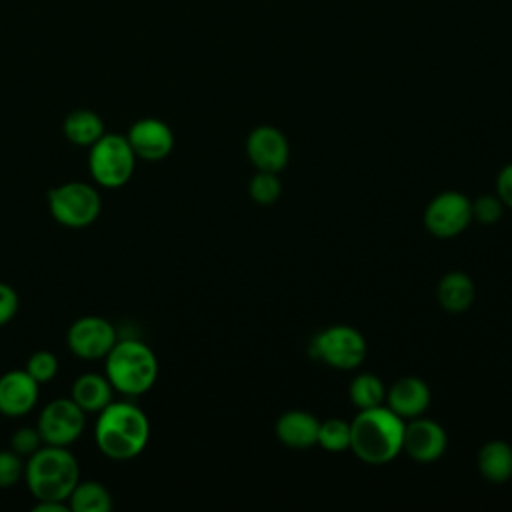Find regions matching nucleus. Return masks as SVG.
Masks as SVG:
<instances>
[{
	"instance_id": "1",
	"label": "nucleus",
	"mask_w": 512,
	"mask_h": 512,
	"mask_svg": "<svg viewBox=\"0 0 512 512\" xmlns=\"http://www.w3.org/2000/svg\"><path fill=\"white\" fill-rule=\"evenodd\" d=\"M150 422L146 412L128 400H112L98 412L94 440L100 452L112 460L136 458L148 444Z\"/></svg>"
},
{
	"instance_id": "2",
	"label": "nucleus",
	"mask_w": 512,
	"mask_h": 512,
	"mask_svg": "<svg viewBox=\"0 0 512 512\" xmlns=\"http://www.w3.org/2000/svg\"><path fill=\"white\" fill-rule=\"evenodd\" d=\"M404 426L406 420L386 404L360 410L350 422V450L364 464H388L402 452Z\"/></svg>"
},
{
	"instance_id": "3",
	"label": "nucleus",
	"mask_w": 512,
	"mask_h": 512,
	"mask_svg": "<svg viewBox=\"0 0 512 512\" xmlns=\"http://www.w3.org/2000/svg\"><path fill=\"white\" fill-rule=\"evenodd\" d=\"M24 480L36 500L66 502L80 480V464L66 446L42 444L28 456Z\"/></svg>"
},
{
	"instance_id": "4",
	"label": "nucleus",
	"mask_w": 512,
	"mask_h": 512,
	"mask_svg": "<svg viewBox=\"0 0 512 512\" xmlns=\"http://www.w3.org/2000/svg\"><path fill=\"white\" fill-rule=\"evenodd\" d=\"M106 378L112 388L126 396L148 392L158 378V360L152 348L136 338L116 340L106 354Z\"/></svg>"
},
{
	"instance_id": "5",
	"label": "nucleus",
	"mask_w": 512,
	"mask_h": 512,
	"mask_svg": "<svg viewBox=\"0 0 512 512\" xmlns=\"http://www.w3.org/2000/svg\"><path fill=\"white\" fill-rule=\"evenodd\" d=\"M136 166V154L122 134H102L88 154V170L96 184L104 188L124 186Z\"/></svg>"
},
{
	"instance_id": "6",
	"label": "nucleus",
	"mask_w": 512,
	"mask_h": 512,
	"mask_svg": "<svg viewBox=\"0 0 512 512\" xmlns=\"http://www.w3.org/2000/svg\"><path fill=\"white\" fill-rule=\"evenodd\" d=\"M48 210L66 228H86L100 216L102 198L92 184L64 182L48 190Z\"/></svg>"
},
{
	"instance_id": "7",
	"label": "nucleus",
	"mask_w": 512,
	"mask_h": 512,
	"mask_svg": "<svg viewBox=\"0 0 512 512\" xmlns=\"http://www.w3.org/2000/svg\"><path fill=\"white\" fill-rule=\"evenodd\" d=\"M368 346L362 336L352 326L334 324L312 336L310 356L336 368V370H354L366 358Z\"/></svg>"
},
{
	"instance_id": "8",
	"label": "nucleus",
	"mask_w": 512,
	"mask_h": 512,
	"mask_svg": "<svg viewBox=\"0 0 512 512\" xmlns=\"http://www.w3.org/2000/svg\"><path fill=\"white\" fill-rule=\"evenodd\" d=\"M472 222V200L456 190H444L436 194L424 210L426 230L440 238H454L462 234Z\"/></svg>"
},
{
	"instance_id": "9",
	"label": "nucleus",
	"mask_w": 512,
	"mask_h": 512,
	"mask_svg": "<svg viewBox=\"0 0 512 512\" xmlns=\"http://www.w3.org/2000/svg\"><path fill=\"white\" fill-rule=\"evenodd\" d=\"M84 414L86 412L72 398H54L40 412L36 428L44 444L70 446L84 432Z\"/></svg>"
},
{
	"instance_id": "10",
	"label": "nucleus",
	"mask_w": 512,
	"mask_h": 512,
	"mask_svg": "<svg viewBox=\"0 0 512 512\" xmlns=\"http://www.w3.org/2000/svg\"><path fill=\"white\" fill-rule=\"evenodd\" d=\"M116 328L110 320L102 316H80L68 328V348L74 356L82 360L106 358V354L116 344Z\"/></svg>"
},
{
	"instance_id": "11",
	"label": "nucleus",
	"mask_w": 512,
	"mask_h": 512,
	"mask_svg": "<svg viewBox=\"0 0 512 512\" xmlns=\"http://www.w3.org/2000/svg\"><path fill=\"white\" fill-rule=\"evenodd\" d=\"M446 448H448L446 430L436 420H430L424 416L406 420L402 452H406L414 462L430 464L438 460L446 452Z\"/></svg>"
},
{
	"instance_id": "12",
	"label": "nucleus",
	"mask_w": 512,
	"mask_h": 512,
	"mask_svg": "<svg viewBox=\"0 0 512 512\" xmlns=\"http://www.w3.org/2000/svg\"><path fill=\"white\" fill-rule=\"evenodd\" d=\"M246 154L256 170L280 172L288 164L290 146L280 128L262 124L250 130L246 138Z\"/></svg>"
},
{
	"instance_id": "13",
	"label": "nucleus",
	"mask_w": 512,
	"mask_h": 512,
	"mask_svg": "<svg viewBox=\"0 0 512 512\" xmlns=\"http://www.w3.org/2000/svg\"><path fill=\"white\" fill-rule=\"evenodd\" d=\"M136 158L158 162L164 160L174 148V132L160 118H140L126 134Z\"/></svg>"
},
{
	"instance_id": "14",
	"label": "nucleus",
	"mask_w": 512,
	"mask_h": 512,
	"mask_svg": "<svg viewBox=\"0 0 512 512\" xmlns=\"http://www.w3.org/2000/svg\"><path fill=\"white\" fill-rule=\"evenodd\" d=\"M40 396V384L26 370H10L0 376V412L8 418L28 414Z\"/></svg>"
},
{
	"instance_id": "15",
	"label": "nucleus",
	"mask_w": 512,
	"mask_h": 512,
	"mask_svg": "<svg viewBox=\"0 0 512 512\" xmlns=\"http://www.w3.org/2000/svg\"><path fill=\"white\" fill-rule=\"evenodd\" d=\"M432 400V392L428 384L418 376L398 378L386 390V406L396 412L402 420H412L422 416Z\"/></svg>"
},
{
	"instance_id": "16",
	"label": "nucleus",
	"mask_w": 512,
	"mask_h": 512,
	"mask_svg": "<svg viewBox=\"0 0 512 512\" xmlns=\"http://www.w3.org/2000/svg\"><path fill=\"white\" fill-rule=\"evenodd\" d=\"M318 428L320 420L306 410H288L274 424L276 438L294 450L312 448L318 440Z\"/></svg>"
},
{
	"instance_id": "17",
	"label": "nucleus",
	"mask_w": 512,
	"mask_h": 512,
	"mask_svg": "<svg viewBox=\"0 0 512 512\" xmlns=\"http://www.w3.org/2000/svg\"><path fill=\"white\" fill-rule=\"evenodd\" d=\"M436 298L444 310L454 314L464 312L474 304L476 298L474 280L460 270L446 272L436 286Z\"/></svg>"
},
{
	"instance_id": "18",
	"label": "nucleus",
	"mask_w": 512,
	"mask_h": 512,
	"mask_svg": "<svg viewBox=\"0 0 512 512\" xmlns=\"http://www.w3.org/2000/svg\"><path fill=\"white\" fill-rule=\"evenodd\" d=\"M478 472L492 484H504L512 478V444L504 440H488L476 456Z\"/></svg>"
},
{
	"instance_id": "19",
	"label": "nucleus",
	"mask_w": 512,
	"mask_h": 512,
	"mask_svg": "<svg viewBox=\"0 0 512 512\" xmlns=\"http://www.w3.org/2000/svg\"><path fill=\"white\" fill-rule=\"evenodd\" d=\"M112 394H114V388L106 378V374L102 376L96 372H86L74 380L70 398L84 412H100L114 400Z\"/></svg>"
},
{
	"instance_id": "20",
	"label": "nucleus",
	"mask_w": 512,
	"mask_h": 512,
	"mask_svg": "<svg viewBox=\"0 0 512 512\" xmlns=\"http://www.w3.org/2000/svg\"><path fill=\"white\" fill-rule=\"evenodd\" d=\"M62 132L74 146L90 148L104 134V120L90 108H76L64 118Z\"/></svg>"
},
{
	"instance_id": "21",
	"label": "nucleus",
	"mask_w": 512,
	"mask_h": 512,
	"mask_svg": "<svg viewBox=\"0 0 512 512\" xmlns=\"http://www.w3.org/2000/svg\"><path fill=\"white\" fill-rule=\"evenodd\" d=\"M68 508L72 512H108L112 508V496L108 488L96 480H78L68 496Z\"/></svg>"
},
{
	"instance_id": "22",
	"label": "nucleus",
	"mask_w": 512,
	"mask_h": 512,
	"mask_svg": "<svg viewBox=\"0 0 512 512\" xmlns=\"http://www.w3.org/2000/svg\"><path fill=\"white\" fill-rule=\"evenodd\" d=\"M348 396H350V402L358 410L376 408V406H382L386 402V388H384V382L378 376H374L370 372H362V374L352 378L350 388H348Z\"/></svg>"
},
{
	"instance_id": "23",
	"label": "nucleus",
	"mask_w": 512,
	"mask_h": 512,
	"mask_svg": "<svg viewBox=\"0 0 512 512\" xmlns=\"http://www.w3.org/2000/svg\"><path fill=\"white\" fill-rule=\"evenodd\" d=\"M316 444L332 454L350 450V422H344L340 418H328L320 422Z\"/></svg>"
},
{
	"instance_id": "24",
	"label": "nucleus",
	"mask_w": 512,
	"mask_h": 512,
	"mask_svg": "<svg viewBox=\"0 0 512 512\" xmlns=\"http://www.w3.org/2000/svg\"><path fill=\"white\" fill-rule=\"evenodd\" d=\"M248 194L256 204H274L282 194V182L278 178V172L258 170L248 184Z\"/></svg>"
},
{
	"instance_id": "25",
	"label": "nucleus",
	"mask_w": 512,
	"mask_h": 512,
	"mask_svg": "<svg viewBox=\"0 0 512 512\" xmlns=\"http://www.w3.org/2000/svg\"><path fill=\"white\" fill-rule=\"evenodd\" d=\"M38 384H44L52 380L58 372V358L50 350H36L28 360L24 368Z\"/></svg>"
},
{
	"instance_id": "26",
	"label": "nucleus",
	"mask_w": 512,
	"mask_h": 512,
	"mask_svg": "<svg viewBox=\"0 0 512 512\" xmlns=\"http://www.w3.org/2000/svg\"><path fill=\"white\" fill-rule=\"evenodd\" d=\"M504 204L498 198V194H482L472 202V220L480 222V224H496L502 218L504 212Z\"/></svg>"
},
{
	"instance_id": "27",
	"label": "nucleus",
	"mask_w": 512,
	"mask_h": 512,
	"mask_svg": "<svg viewBox=\"0 0 512 512\" xmlns=\"http://www.w3.org/2000/svg\"><path fill=\"white\" fill-rule=\"evenodd\" d=\"M20 478H24V462L22 456L10 450H0V488L14 486Z\"/></svg>"
},
{
	"instance_id": "28",
	"label": "nucleus",
	"mask_w": 512,
	"mask_h": 512,
	"mask_svg": "<svg viewBox=\"0 0 512 512\" xmlns=\"http://www.w3.org/2000/svg\"><path fill=\"white\" fill-rule=\"evenodd\" d=\"M44 444L38 428H32V426H22L18 428L12 438H10V448L20 454V456H30L34 454L40 446Z\"/></svg>"
},
{
	"instance_id": "29",
	"label": "nucleus",
	"mask_w": 512,
	"mask_h": 512,
	"mask_svg": "<svg viewBox=\"0 0 512 512\" xmlns=\"http://www.w3.org/2000/svg\"><path fill=\"white\" fill-rule=\"evenodd\" d=\"M18 308H20L18 292L10 284L0 282V326L8 324L16 316Z\"/></svg>"
},
{
	"instance_id": "30",
	"label": "nucleus",
	"mask_w": 512,
	"mask_h": 512,
	"mask_svg": "<svg viewBox=\"0 0 512 512\" xmlns=\"http://www.w3.org/2000/svg\"><path fill=\"white\" fill-rule=\"evenodd\" d=\"M496 194L506 208L512 210V162H508L496 176Z\"/></svg>"
},
{
	"instance_id": "31",
	"label": "nucleus",
	"mask_w": 512,
	"mask_h": 512,
	"mask_svg": "<svg viewBox=\"0 0 512 512\" xmlns=\"http://www.w3.org/2000/svg\"><path fill=\"white\" fill-rule=\"evenodd\" d=\"M34 512H68V504L66 502H56V500H36V504L32 506Z\"/></svg>"
}]
</instances>
